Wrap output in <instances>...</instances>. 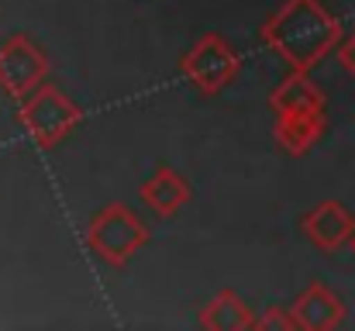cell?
Returning <instances> with one entry per match:
<instances>
[{
    "label": "cell",
    "mask_w": 355,
    "mask_h": 331,
    "mask_svg": "<svg viewBox=\"0 0 355 331\" xmlns=\"http://www.w3.org/2000/svg\"><path fill=\"white\" fill-rule=\"evenodd\" d=\"M259 38L279 62L311 73L342 45V24L321 0H283L262 21Z\"/></svg>",
    "instance_id": "6da1fadb"
},
{
    "label": "cell",
    "mask_w": 355,
    "mask_h": 331,
    "mask_svg": "<svg viewBox=\"0 0 355 331\" xmlns=\"http://www.w3.org/2000/svg\"><path fill=\"white\" fill-rule=\"evenodd\" d=\"M87 248L107 262V266H128L148 241V228L128 204H104L83 231Z\"/></svg>",
    "instance_id": "7a4b0ae2"
},
{
    "label": "cell",
    "mask_w": 355,
    "mask_h": 331,
    "mask_svg": "<svg viewBox=\"0 0 355 331\" xmlns=\"http://www.w3.org/2000/svg\"><path fill=\"white\" fill-rule=\"evenodd\" d=\"M17 121L35 138L38 148H55L59 142H66L80 128L83 110H80L76 101H69L55 83H42L24 101H17Z\"/></svg>",
    "instance_id": "3957f363"
},
{
    "label": "cell",
    "mask_w": 355,
    "mask_h": 331,
    "mask_svg": "<svg viewBox=\"0 0 355 331\" xmlns=\"http://www.w3.org/2000/svg\"><path fill=\"white\" fill-rule=\"evenodd\" d=\"M180 73L200 97H218L221 90H228L238 80L241 59L228 38H221L218 31H207L183 52Z\"/></svg>",
    "instance_id": "277c9868"
},
{
    "label": "cell",
    "mask_w": 355,
    "mask_h": 331,
    "mask_svg": "<svg viewBox=\"0 0 355 331\" xmlns=\"http://www.w3.org/2000/svg\"><path fill=\"white\" fill-rule=\"evenodd\" d=\"M45 80H49V56L31 35L14 31L10 38L0 42V94L3 97L24 101Z\"/></svg>",
    "instance_id": "5b68a950"
},
{
    "label": "cell",
    "mask_w": 355,
    "mask_h": 331,
    "mask_svg": "<svg viewBox=\"0 0 355 331\" xmlns=\"http://www.w3.org/2000/svg\"><path fill=\"white\" fill-rule=\"evenodd\" d=\"M300 231L304 238L318 248V252H338L342 245H352L355 235V214L338 204V201H321L314 204L304 218H300Z\"/></svg>",
    "instance_id": "8992f818"
},
{
    "label": "cell",
    "mask_w": 355,
    "mask_h": 331,
    "mask_svg": "<svg viewBox=\"0 0 355 331\" xmlns=\"http://www.w3.org/2000/svg\"><path fill=\"white\" fill-rule=\"evenodd\" d=\"M328 131V108H304V110H283L276 114V124H272V135H276V145L300 159L307 155Z\"/></svg>",
    "instance_id": "52a82bcc"
},
{
    "label": "cell",
    "mask_w": 355,
    "mask_h": 331,
    "mask_svg": "<svg viewBox=\"0 0 355 331\" xmlns=\"http://www.w3.org/2000/svg\"><path fill=\"white\" fill-rule=\"evenodd\" d=\"M290 311H293L300 331H331L345 321V300L321 280L304 287L297 294V300L290 304Z\"/></svg>",
    "instance_id": "ba28073f"
},
{
    "label": "cell",
    "mask_w": 355,
    "mask_h": 331,
    "mask_svg": "<svg viewBox=\"0 0 355 331\" xmlns=\"http://www.w3.org/2000/svg\"><path fill=\"white\" fill-rule=\"evenodd\" d=\"M193 190L187 183L183 173H176L173 166H159L145 183H141V201L159 214V218H176L187 204H190Z\"/></svg>",
    "instance_id": "9c48e42d"
},
{
    "label": "cell",
    "mask_w": 355,
    "mask_h": 331,
    "mask_svg": "<svg viewBox=\"0 0 355 331\" xmlns=\"http://www.w3.org/2000/svg\"><path fill=\"white\" fill-rule=\"evenodd\" d=\"M200 328L207 331H252L259 328V314L238 297L235 290H221L200 311Z\"/></svg>",
    "instance_id": "30bf717a"
},
{
    "label": "cell",
    "mask_w": 355,
    "mask_h": 331,
    "mask_svg": "<svg viewBox=\"0 0 355 331\" xmlns=\"http://www.w3.org/2000/svg\"><path fill=\"white\" fill-rule=\"evenodd\" d=\"M269 108L272 114H283V110H304V108H328L321 87L311 80V73L304 69H290L286 80H279L269 94Z\"/></svg>",
    "instance_id": "8fae6325"
},
{
    "label": "cell",
    "mask_w": 355,
    "mask_h": 331,
    "mask_svg": "<svg viewBox=\"0 0 355 331\" xmlns=\"http://www.w3.org/2000/svg\"><path fill=\"white\" fill-rule=\"evenodd\" d=\"M259 328L262 331H300L290 307H269L266 314H259Z\"/></svg>",
    "instance_id": "7c38bea8"
},
{
    "label": "cell",
    "mask_w": 355,
    "mask_h": 331,
    "mask_svg": "<svg viewBox=\"0 0 355 331\" xmlns=\"http://www.w3.org/2000/svg\"><path fill=\"white\" fill-rule=\"evenodd\" d=\"M338 62H342V69L355 80V31H349V35L342 38V45H338Z\"/></svg>",
    "instance_id": "4fadbf2b"
},
{
    "label": "cell",
    "mask_w": 355,
    "mask_h": 331,
    "mask_svg": "<svg viewBox=\"0 0 355 331\" xmlns=\"http://www.w3.org/2000/svg\"><path fill=\"white\" fill-rule=\"evenodd\" d=\"M352 252H355V235H352Z\"/></svg>",
    "instance_id": "5bb4252c"
}]
</instances>
